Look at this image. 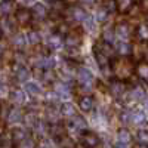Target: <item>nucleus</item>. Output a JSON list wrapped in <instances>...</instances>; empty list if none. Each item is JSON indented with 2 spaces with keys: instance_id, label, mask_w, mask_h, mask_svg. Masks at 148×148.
Instances as JSON below:
<instances>
[{
  "instance_id": "1",
  "label": "nucleus",
  "mask_w": 148,
  "mask_h": 148,
  "mask_svg": "<svg viewBox=\"0 0 148 148\" xmlns=\"http://www.w3.org/2000/svg\"><path fill=\"white\" fill-rule=\"evenodd\" d=\"M77 80L83 88H90L92 83H93V76H92L90 70L86 68V67H80L77 70Z\"/></svg>"
},
{
  "instance_id": "2",
  "label": "nucleus",
  "mask_w": 148,
  "mask_h": 148,
  "mask_svg": "<svg viewBox=\"0 0 148 148\" xmlns=\"http://www.w3.org/2000/svg\"><path fill=\"white\" fill-rule=\"evenodd\" d=\"M31 18H33V12H30L28 9H18L16 10V14H15V19L16 22L19 24L21 27H27L30 25V22H31Z\"/></svg>"
},
{
  "instance_id": "3",
  "label": "nucleus",
  "mask_w": 148,
  "mask_h": 148,
  "mask_svg": "<svg viewBox=\"0 0 148 148\" xmlns=\"http://www.w3.org/2000/svg\"><path fill=\"white\" fill-rule=\"evenodd\" d=\"M82 142H83L84 147H88V148H96L98 145H99V138H98L95 133H92V132H84L82 135Z\"/></svg>"
},
{
  "instance_id": "4",
  "label": "nucleus",
  "mask_w": 148,
  "mask_h": 148,
  "mask_svg": "<svg viewBox=\"0 0 148 148\" xmlns=\"http://www.w3.org/2000/svg\"><path fill=\"white\" fill-rule=\"evenodd\" d=\"M47 45H49V47H51L52 51H59V49H62V46H64L65 43H64L62 36L56 33V34H52L51 37H49Z\"/></svg>"
},
{
  "instance_id": "5",
  "label": "nucleus",
  "mask_w": 148,
  "mask_h": 148,
  "mask_svg": "<svg viewBox=\"0 0 148 148\" xmlns=\"http://www.w3.org/2000/svg\"><path fill=\"white\" fill-rule=\"evenodd\" d=\"M14 73H15V77L19 80V82H27L28 77H30V71L25 65L22 64H16L14 67Z\"/></svg>"
},
{
  "instance_id": "6",
  "label": "nucleus",
  "mask_w": 148,
  "mask_h": 148,
  "mask_svg": "<svg viewBox=\"0 0 148 148\" xmlns=\"http://www.w3.org/2000/svg\"><path fill=\"white\" fill-rule=\"evenodd\" d=\"M55 92L58 93L59 98H64V99L71 96V89L67 83H56L55 84Z\"/></svg>"
},
{
  "instance_id": "7",
  "label": "nucleus",
  "mask_w": 148,
  "mask_h": 148,
  "mask_svg": "<svg viewBox=\"0 0 148 148\" xmlns=\"http://www.w3.org/2000/svg\"><path fill=\"white\" fill-rule=\"evenodd\" d=\"M33 16H36V18H39V19H43V18H46L47 16V10H46V6L45 5H42V3H36L34 6H33Z\"/></svg>"
},
{
  "instance_id": "8",
  "label": "nucleus",
  "mask_w": 148,
  "mask_h": 148,
  "mask_svg": "<svg viewBox=\"0 0 148 148\" xmlns=\"http://www.w3.org/2000/svg\"><path fill=\"white\" fill-rule=\"evenodd\" d=\"M71 15H73V19H74V21H77V22L84 21L86 16H88V14L84 12V9L80 8V6H74V8L71 9Z\"/></svg>"
},
{
  "instance_id": "9",
  "label": "nucleus",
  "mask_w": 148,
  "mask_h": 148,
  "mask_svg": "<svg viewBox=\"0 0 148 148\" xmlns=\"http://www.w3.org/2000/svg\"><path fill=\"white\" fill-rule=\"evenodd\" d=\"M65 46L67 47H77L80 45V36L74 34V33H70L65 36V40H64Z\"/></svg>"
},
{
  "instance_id": "10",
  "label": "nucleus",
  "mask_w": 148,
  "mask_h": 148,
  "mask_svg": "<svg viewBox=\"0 0 148 148\" xmlns=\"http://www.w3.org/2000/svg\"><path fill=\"white\" fill-rule=\"evenodd\" d=\"M24 139H27V133H25L24 129L15 127L14 130H12V141H14V142H19L21 144Z\"/></svg>"
},
{
  "instance_id": "11",
  "label": "nucleus",
  "mask_w": 148,
  "mask_h": 148,
  "mask_svg": "<svg viewBox=\"0 0 148 148\" xmlns=\"http://www.w3.org/2000/svg\"><path fill=\"white\" fill-rule=\"evenodd\" d=\"M79 105H80V110H83L84 113H89V111L93 108V99L90 96H83L80 99V102H79Z\"/></svg>"
},
{
  "instance_id": "12",
  "label": "nucleus",
  "mask_w": 148,
  "mask_h": 148,
  "mask_svg": "<svg viewBox=\"0 0 148 148\" xmlns=\"http://www.w3.org/2000/svg\"><path fill=\"white\" fill-rule=\"evenodd\" d=\"M61 114L64 117H76V110H74V105L70 102H65L61 105Z\"/></svg>"
},
{
  "instance_id": "13",
  "label": "nucleus",
  "mask_w": 148,
  "mask_h": 148,
  "mask_svg": "<svg viewBox=\"0 0 148 148\" xmlns=\"http://www.w3.org/2000/svg\"><path fill=\"white\" fill-rule=\"evenodd\" d=\"M130 114H132V123H135V125H142L145 121V113L142 110H133L130 111Z\"/></svg>"
},
{
  "instance_id": "14",
  "label": "nucleus",
  "mask_w": 148,
  "mask_h": 148,
  "mask_svg": "<svg viewBox=\"0 0 148 148\" xmlns=\"http://www.w3.org/2000/svg\"><path fill=\"white\" fill-rule=\"evenodd\" d=\"M116 36L120 39V42H125L127 37H129V28H127V25H125V24H120V25H117V28H116Z\"/></svg>"
},
{
  "instance_id": "15",
  "label": "nucleus",
  "mask_w": 148,
  "mask_h": 148,
  "mask_svg": "<svg viewBox=\"0 0 148 148\" xmlns=\"http://www.w3.org/2000/svg\"><path fill=\"white\" fill-rule=\"evenodd\" d=\"M40 86L37 84L36 82H27L25 83V92L28 93V95H31V96H36V95H39L40 93Z\"/></svg>"
},
{
  "instance_id": "16",
  "label": "nucleus",
  "mask_w": 148,
  "mask_h": 148,
  "mask_svg": "<svg viewBox=\"0 0 148 148\" xmlns=\"http://www.w3.org/2000/svg\"><path fill=\"white\" fill-rule=\"evenodd\" d=\"M95 56H96V61H98V64H99V67L101 68H105L107 65H108V61H110V58L108 56H105L99 49H98L96 46H95Z\"/></svg>"
},
{
  "instance_id": "17",
  "label": "nucleus",
  "mask_w": 148,
  "mask_h": 148,
  "mask_svg": "<svg viewBox=\"0 0 148 148\" xmlns=\"http://www.w3.org/2000/svg\"><path fill=\"white\" fill-rule=\"evenodd\" d=\"M22 120V114L18 108H12L9 111V116H8V121L9 123H19Z\"/></svg>"
},
{
  "instance_id": "18",
  "label": "nucleus",
  "mask_w": 148,
  "mask_h": 148,
  "mask_svg": "<svg viewBox=\"0 0 148 148\" xmlns=\"http://www.w3.org/2000/svg\"><path fill=\"white\" fill-rule=\"evenodd\" d=\"M67 8V2L65 0H52V12L55 14H61L64 12Z\"/></svg>"
},
{
  "instance_id": "19",
  "label": "nucleus",
  "mask_w": 148,
  "mask_h": 148,
  "mask_svg": "<svg viewBox=\"0 0 148 148\" xmlns=\"http://www.w3.org/2000/svg\"><path fill=\"white\" fill-rule=\"evenodd\" d=\"M130 133L126 130V129H120L119 133H117V141L121 142V144H129L130 142Z\"/></svg>"
},
{
  "instance_id": "20",
  "label": "nucleus",
  "mask_w": 148,
  "mask_h": 148,
  "mask_svg": "<svg viewBox=\"0 0 148 148\" xmlns=\"http://www.w3.org/2000/svg\"><path fill=\"white\" fill-rule=\"evenodd\" d=\"M130 45L127 42H119L117 43V51L120 55H129L130 53Z\"/></svg>"
},
{
  "instance_id": "21",
  "label": "nucleus",
  "mask_w": 148,
  "mask_h": 148,
  "mask_svg": "<svg viewBox=\"0 0 148 148\" xmlns=\"http://www.w3.org/2000/svg\"><path fill=\"white\" fill-rule=\"evenodd\" d=\"M108 10L105 9V8H99L96 10V15H95V19L98 21V22H105L107 21V18H108Z\"/></svg>"
},
{
  "instance_id": "22",
  "label": "nucleus",
  "mask_w": 148,
  "mask_h": 148,
  "mask_svg": "<svg viewBox=\"0 0 148 148\" xmlns=\"http://www.w3.org/2000/svg\"><path fill=\"white\" fill-rule=\"evenodd\" d=\"M27 42H28L30 45H37V43L40 42V34L37 33L36 30L28 31V34H27Z\"/></svg>"
},
{
  "instance_id": "23",
  "label": "nucleus",
  "mask_w": 148,
  "mask_h": 148,
  "mask_svg": "<svg viewBox=\"0 0 148 148\" xmlns=\"http://www.w3.org/2000/svg\"><path fill=\"white\" fill-rule=\"evenodd\" d=\"M25 37H24L22 34H15L14 36V40H12V43H14V46L15 47H18V49H22L24 46H25Z\"/></svg>"
},
{
  "instance_id": "24",
  "label": "nucleus",
  "mask_w": 148,
  "mask_h": 148,
  "mask_svg": "<svg viewBox=\"0 0 148 148\" xmlns=\"http://www.w3.org/2000/svg\"><path fill=\"white\" fill-rule=\"evenodd\" d=\"M74 121H73V126L76 127L77 130H84L86 127H88V125H86V121L80 117V116H76V117H73Z\"/></svg>"
},
{
  "instance_id": "25",
  "label": "nucleus",
  "mask_w": 148,
  "mask_h": 148,
  "mask_svg": "<svg viewBox=\"0 0 148 148\" xmlns=\"http://www.w3.org/2000/svg\"><path fill=\"white\" fill-rule=\"evenodd\" d=\"M12 99H14L15 102H18V104H22L24 101H25V93H24L22 90H19V89H15L14 92H12Z\"/></svg>"
},
{
  "instance_id": "26",
  "label": "nucleus",
  "mask_w": 148,
  "mask_h": 148,
  "mask_svg": "<svg viewBox=\"0 0 148 148\" xmlns=\"http://www.w3.org/2000/svg\"><path fill=\"white\" fill-rule=\"evenodd\" d=\"M111 92H113L116 96L121 95L123 92H125V86H123L120 82H114L113 84H111Z\"/></svg>"
},
{
  "instance_id": "27",
  "label": "nucleus",
  "mask_w": 148,
  "mask_h": 148,
  "mask_svg": "<svg viewBox=\"0 0 148 148\" xmlns=\"http://www.w3.org/2000/svg\"><path fill=\"white\" fill-rule=\"evenodd\" d=\"M95 21L96 19L92 15H88V16H86V19L83 21L84 22V28L88 30V31H93L95 30Z\"/></svg>"
},
{
  "instance_id": "28",
  "label": "nucleus",
  "mask_w": 148,
  "mask_h": 148,
  "mask_svg": "<svg viewBox=\"0 0 148 148\" xmlns=\"http://www.w3.org/2000/svg\"><path fill=\"white\" fill-rule=\"evenodd\" d=\"M51 132H52V135H53L55 138H61V136H64V133H65L64 127L61 126V125H55V126H52Z\"/></svg>"
},
{
  "instance_id": "29",
  "label": "nucleus",
  "mask_w": 148,
  "mask_h": 148,
  "mask_svg": "<svg viewBox=\"0 0 148 148\" xmlns=\"http://www.w3.org/2000/svg\"><path fill=\"white\" fill-rule=\"evenodd\" d=\"M0 28H2V31H6V33L14 31V27L10 25V21H9V18H8V16H6V18H3V21H2V25H0Z\"/></svg>"
},
{
  "instance_id": "30",
  "label": "nucleus",
  "mask_w": 148,
  "mask_h": 148,
  "mask_svg": "<svg viewBox=\"0 0 148 148\" xmlns=\"http://www.w3.org/2000/svg\"><path fill=\"white\" fill-rule=\"evenodd\" d=\"M107 10H108V14H111V12H116L119 8H117V2L116 0H108V2L105 3V6H104Z\"/></svg>"
},
{
  "instance_id": "31",
  "label": "nucleus",
  "mask_w": 148,
  "mask_h": 148,
  "mask_svg": "<svg viewBox=\"0 0 148 148\" xmlns=\"http://www.w3.org/2000/svg\"><path fill=\"white\" fill-rule=\"evenodd\" d=\"M25 123H27V126L34 127V126L37 125V123H39V120H37L36 114H28V116L25 117Z\"/></svg>"
},
{
  "instance_id": "32",
  "label": "nucleus",
  "mask_w": 148,
  "mask_h": 148,
  "mask_svg": "<svg viewBox=\"0 0 148 148\" xmlns=\"http://www.w3.org/2000/svg\"><path fill=\"white\" fill-rule=\"evenodd\" d=\"M33 129H34V132H36L37 135H45V133H46V126L43 125L42 121H39V123H37V125H36Z\"/></svg>"
},
{
  "instance_id": "33",
  "label": "nucleus",
  "mask_w": 148,
  "mask_h": 148,
  "mask_svg": "<svg viewBox=\"0 0 148 148\" xmlns=\"http://www.w3.org/2000/svg\"><path fill=\"white\" fill-rule=\"evenodd\" d=\"M130 0H119L117 2V8L120 9V10H127L129 9V6H130Z\"/></svg>"
},
{
  "instance_id": "34",
  "label": "nucleus",
  "mask_w": 148,
  "mask_h": 148,
  "mask_svg": "<svg viewBox=\"0 0 148 148\" xmlns=\"http://www.w3.org/2000/svg\"><path fill=\"white\" fill-rule=\"evenodd\" d=\"M133 99H142V98H145V95H144V92H142V89H139V88H136V89H133L132 90V95H130Z\"/></svg>"
},
{
  "instance_id": "35",
  "label": "nucleus",
  "mask_w": 148,
  "mask_h": 148,
  "mask_svg": "<svg viewBox=\"0 0 148 148\" xmlns=\"http://www.w3.org/2000/svg\"><path fill=\"white\" fill-rule=\"evenodd\" d=\"M138 34H139L141 39L147 40V39H148V27H147V25H141V27L138 28Z\"/></svg>"
},
{
  "instance_id": "36",
  "label": "nucleus",
  "mask_w": 148,
  "mask_h": 148,
  "mask_svg": "<svg viewBox=\"0 0 148 148\" xmlns=\"http://www.w3.org/2000/svg\"><path fill=\"white\" fill-rule=\"evenodd\" d=\"M0 10L3 12V14H9L10 10V2H6V0H2V3H0Z\"/></svg>"
},
{
  "instance_id": "37",
  "label": "nucleus",
  "mask_w": 148,
  "mask_h": 148,
  "mask_svg": "<svg viewBox=\"0 0 148 148\" xmlns=\"http://www.w3.org/2000/svg\"><path fill=\"white\" fill-rule=\"evenodd\" d=\"M138 139H139V142H142V144H148V132H147V130H139Z\"/></svg>"
},
{
  "instance_id": "38",
  "label": "nucleus",
  "mask_w": 148,
  "mask_h": 148,
  "mask_svg": "<svg viewBox=\"0 0 148 148\" xmlns=\"http://www.w3.org/2000/svg\"><path fill=\"white\" fill-rule=\"evenodd\" d=\"M19 148H34V142H33V139H30V138L24 139V141L19 144Z\"/></svg>"
},
{
  "instance_id": "39",
  "label": "nucleus",
  "mask_w": 148,
  "mask_h": 148,
  "mask_svg": "<svg viewBox=\"0 0 148 148\" xmlns=\"http://www.w3.org/2000/svg\"><path fill=\"white\" fill-rule=\"evenodd\" d=\"M138 73H139V76H141V77L148 79V65H139Z\"/></svg>"
},
{
  "instance_id": "40",
  "label": "nucleus",
  "mask_w": 148,
  "mask_h": 148,
  "mask_svg": "<svg viewBox=\"0 0 148 148\" xmlns=\"http://www.w3.org/2000/svg\"><path fill=\"white\" fill-rule=\"evenodd\" d=\"M121 121H123V123H130V121H132L130 111H125V113H121Z\"/></svg>"
},
{
  "instance_id": "41",
  "label": "nucleus",
  "mask_w": 148,
  "mask_h": 148,
  "mask_svg": "<svg viewBox=\"0 0 148 148\" xmlns=\"http://www.w3.org/2000/svg\"><path fill=\"white\" fill-rule=\"evenodd\" d=\"M6 96V86L0 82V98H5Z\"/></svg>"
},
{
  "instance_id": "42",
  "label": "nucleus",
  "mask_w": 148,
  "mask_h": 148,
  "mask_svg": "<svg viewBox=\"0 0 148 148\" xmlns=\"http://www.w3.org/2000/svg\"><path fill=\"white\" fill-rule=\"evenodd\" d=\"M114 148H129V144H121V142H116L114 144Z\"/></svg>"
},
{
  "instance_id": "43",
  "label": "nucleus",
  "mask_w": 148,
  "mask_h": 148,
  "mask_svg": "<svg viewBox=\"0 0 148 148\" xmlns=\"http://www.w3.org/2000/svg\"><path fill=\"white\" fill-rule=\"evenodd\" d=\"M144 107H145L147 114H148V96H145V98H144Z\"/></svg>"
},
{
  "instance_id": "44",
  "label": "nucleus",
  "mask_w": 148,
  "mask_h": 148,
  "mask_svg": "<svg viewBox=\"0 0 148 148\" xmlns=\"http://www.w3.org/2000/svg\"><path fill=\"white\" fill-rule=\"evenodd\" d=\"M80 2H82L83 5H92V3L95 2V0H80Z\"/></svg>"
},
{
  "instance_id": "45",
  "label": "nucleus",
  "mask_w": 148,
  "mask_h": 148,
  "mask_svg": "<svg viewBox=\"0 0 148 148\" xmlns=\"http://www.w3.org/2000/svg\"><path fill=\"white\" fill-rule=\"evenodd\" d=\"M24 2H27V3H34L36 0H24Z\"/></svg>"
},
{
  "instance_id": "46",
  "label": "nucleus",
  "mask_w": 148,
  "mask_h": 148,
  "mask_svg": "<svg viewBox=\"0 0 148 148\" xmlns=\"http://www.w3.org/2000/svg\"><path fill=\"white\" fill-rule=\"evenodd\" d=\"M3 36V31H2V28H0V37H2Z\"/></svg>"
},
{
  "instance_id": "47",
  "label": "nucleus",
  "mask_w": 148,
  "mask_h": 148,
  "mask_svg": "<svg viewBox=\"0 0 148 148\" xmlns=\"http://www.w3.org/2000/svg\"><path fill=\"white\" fill-rule=\"evenodd\" d=\"M0 53H2V47H0Z\"/></svg>"
},
{
  "instance_id": "48",
  "label": "nucleus",
  "mask_w": 148,
  "mask_h": 148,
  "mask_svg": "<svg viewBox=\"0 0 148 148\" xmlns=\"http://www.w3.org/2000/svg\"><path fill=\"white\" fill-rule=\"evenodd\" d=\"M6 2H12V0H6Z\"/></svg>"
}]
</instances>
